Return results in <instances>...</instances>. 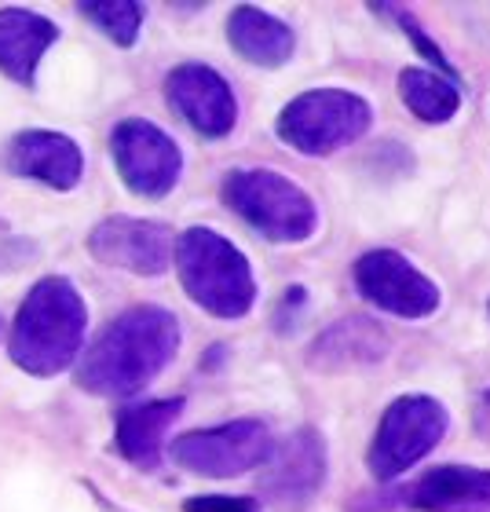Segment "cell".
Segmentation results:
<instances>
[{"label":"cell","mask_w":490,"mask_h":512,"mask_svg":"<svg viewBox=\"0 0 490 512\" xmlns=\"http://www.w3.org/2000/svg\"><path fill=\"white\" fill-rule=\"evenodd\" d=\"M275 450V436L260 417H238L216 428H194L169 443V458L191 476L235 480L245 472L264 469Z\"/></svg>","instance_id":"cell-7"},{"label":"cell","mask_w":490,"mask_h":512,"mask_svg":"<svg viewBox=\"0 0 490 512\" xmlns=\"http://www.w3.org/2000/svg\"><path fill=\"white\" fill-rule=\"evenodd\" d=\"M355 293L377 311L406 322H425L443 308V289L399 249H366L352 264Z\"/></svg>","instance_id":"cell-8"},{"label":"cell","mask_w":490,"mask_h":512,"mask_svg":"<svg viewBox=\"0 0 490 512\" xmlns=\"http://www.w3.org/2000/svg\"><path fill=\"white\" fill-rule=\"evenodd\" d=\"M450 432L447 406L436 395L406 392L395 395L384 406L381 421L373 428L370 450H366V469L377 483L392 487L403 472H410L417 461H425Z\"/></svg>","instance_id":"cell-6"},{"label":"cell","mask_w":490,"mask_h":512,"mask_svg":"<svg viewBox=\"0 0 490 512\" xmlns=\"http://www.w3.org/2000/svg\"><path fill=\"white\" fill-rule=\"evenodd\" d=\"M59 41V26L26 8H0V74L19 85L37 81L44 52Z\"/></svg>","instance_id":"cell-18"},{"label":"cell","mask_w":490,"mask_h":512,"mask_svg":"<svg viewBox=\"0 0 490 512\" xmlns=\"http://www.w3.org/2000/svg\"><path fill=\"white\" fill-rule=\"evenodd\" d=\"M392 498L406 512H490V469L436 465L410 483H392Z\"/></svg>","instance_id":"cell-14"},{"label":"cell","mask_w":490,"mask_h":512,"mask_svg":"<svg viewBox=\"0 0 490 512\" xmlns=\"http://www.w3.org/2000/svg\"><path fill=\"white\" fill-rule=\"evenodd\" d=\"M183 341L180 319L169 308L139 304L107 322L96 344L77 359V388L103 399H128L158 381Z\"/></svg>","instance_id":"cell-1"},{"label":"cell","mask_w":490,"mask_h":512,"mask_svg":"<svg viewBox=\"0 0 490 512\" xmlns=\"http://www.w3.org/2000/svg\"><path fill=\"white\" fill-rule=\"evenodd\" d=\"M183 399H150L121 410L118 425H114V447L125 461L136 469H158L161 454H165V436L183 414Z\"/></svg>","instance_id":"cell-17"},{"label":"cell","mask_w":490,"mask_h":512,"mask_svg":"<svg viewBox=\"0 0 490 512\" xmlns=\"http://www.w3.org/2000/svg\"><path fill=\"white\" fill-rule=\"evenodd\" d=\"M220 198L242 224L275 246H300L322 224L319 202L278 169H231L220 183Z\"/></svg>","instance_id":"cell-4"},{"label":"cell","mask_w":490,"mask_h":512,"mask_svg":"<svg viewBox=\"0 0 490 512\" xmlns=\"http://www.w3.org/2000/svg\"><path fill=\"white\" fill-rule=\"evenodd\" d=\"M172 249H176V231L169 224L136 220V216H110L88 235V253L96 256L99 264L139 278L165 275L172 264Z\"/></svg>","instance_id":"cell-12"},{"label":"cell","mask_w":490,"mask_h":512,"mask_svg":"<svg viewBox=\"0 0 490 512\" xmlns=\"http://www.w3.org/2000/svg\"><path fill=\"white\" fill-rule=\"evenodd\" d=\"M8 169L52 191H74L85 176V154L74 139L48 128H26L8 143Z\"/></svg>","instance_id":"cell-15"},{"label":"cell","mask_w":490,"mask_h":512,"mask_svg":"<svg viewBox=\"0 0 490 512\" xmlns=\"http://www.w3.org/2000/svg\"><path fill=\"white\" fill-rule=\"evenodd\" d=\"M373 128V103L352 88H308L278 110V139L304 158H330Z\"/></svg>","instance_id":"cell-5"},{"label":"cell","mask_w":490,"mask_h":512,"mask_svg":"<svg viewBox=\"0 0 490 512\" xmlns=\"http://www.w3.org/2000/svg\"><path fill=\"white\" fill-rule=\"evenodd\" d=\"M308 297H311V293L304 286H289L286 293H282V300H278V311H275L278 333H293L297 319L304 315V308H308Z\"/></svg>","instance_id":"cell-24"},{"label":"cell","mask_w":490,"mask_h":512,"mask_svg":"<svg viewBox=\"0 0 490 512\" xmlns=\"http://www.w3.org/2000/svg\"><path fill=\"white\" fill-rule=\"evenodd\" d=\"M366 8H370L373 15L388 19L392 26H399V33H403L406 41H410V48L421 55V66H425V70H432V74L447 77V81L461 85V70L454 66V59H450V55L439 48L436 37H432V33L421 26V19H417V15L406 8V4H366Z\"/></svg>","instance_id":"cell-20"},{"label":"cell","mask_w":490,"mask_h":512,"mask_svg":"<svg viewBox=\"0 0 490 512\" xmlns=\"http://www.w3.org/2000/svg\"><path fill=\"white\" fill-rule=\"evenodd\" d=\"M227 44L245 63L260 70H278L297 55V30L256 4H238L227 15Z\"/></svg>","instance_id":"cell-16"},{"label":"cell","mask_w":490,"mask_h":512,"mask_svg":"<svg viewBox=\"0 0 490 512\" xmlns=\"http://www.w3.org/2000/svg\"><path fill=\"white\" fill-rule=\"evenodd\" d=\"M183 512H260V502L238 494H198L183 502Z\"/></svg>","instance_id":"cell-23"},{"label":"cell","mask_w":490,"mask_h":512,"mask_svg":"<svg viewBox=\"0 0 490 512\" xmlns=\"http://www.w3.org/2000/svg\"><path fill=\"white\" fill-rule=\"evenodd\" d=\"M88 304L70 278L48 275L26 293L8 330V355L22 374L55 377L81 359Z\"/></svg>","instance_id":"cell-2"},{"label":"cell","mask_w":490,"mask_h":512,"mask_svg":"<svg viewBox=\"0 0 490 512\" xmlns=\"http://www.w3.org/2000/svg\"><path fill=\"white\" fill-rule=\"evenodd\" d=\"M183 293L213 319H245L253 311L256 286L249 256L213 227H187L172 249Z\"/></svg>","instance_id":"cell-3"},{"label":"cell","mask_w":490,"mask_h":512,"mask_svg":"<svg viewBox=\"0 0 490 512\" xmlns=\"http://www.w3.org/2000/svg\"><path fill=\"white\" fill-rule=\"evenodd\" d=\"M392 355V333L370 315H344V319L322 326L319 337L308 344L304 363L315 374L341 377L377 370Z\"/></svg>","instance_id":"cell-13"},{"label":"cell","mask_w":490,"mask_h":512,"mask_svg":"<svg viewBox=\"0 0 490 512\" xmlns=\"http://www.w3.org/2000/svg\"><path fill=\"white\" fill-rule=\"evenodd\" d=\"M395 88H399L403 107L410 110L417 121H425V125H447V121L458 118L461 85L432 74L425 66H403L399 77H395Z\"/></svg>","instance_id":"cell-19"},{"label":"cell","mask_w":490,"mask_h":512,"mask_svg":"<svg viewBox=\"0 0 490 512\" xmlns=\"http://www.w3.org/2000/svg\"><path fill=\"white\" fill-rule=\"evenodd\" d=\"M0 337H4V315H0Z\"/></svg>","instance_id":"cell-26"},{"label":"cell","mask_w":490,"mask_h":512,"mask_svg":"<svg viewBox=\"0 0 490 512\" xmlns=\"http://www.w3.org/2000/svg\"><path fill=\"white\" fill-rule=\"evenodd\" d=\"M487 315H490V304H487Z\"/></svg>","instance_id":"cell-27"},{"label":"cell","mask_w":490,"mask_h":512,"mask_svg":"<svg viewBox=\"0 0 490 512\" xmlns=\"http://www.w3.org/2000/svg\"><path fill=\"white\" fill-rule=\"evenodd\" d=\"M77 8H81V15L88 22H96L118 48H132L139 41L143 19H147V8L139 0H81Z\"/></svg>","instance_id":"cell-21"},{"label":"cell","mask_w":490,"mask_h":512,"mask_svg":"<svg viewBox=\"0 0 490 512\" xmlns=\"http://www.w3.org/2000/svg\"><path fill=\"white\" fill-rule=\"evenodd\" d=\"M165 103L180 121L205 139H224L238 125V96L220 70L205 63H180L165 74Z\"/></svg>","instance_id":"cell-11"},{"label":"cell","mask_w":490,"mask_h":512,"mask_svg":"<svg viewBox=\"0 0 490 512\" xmlns=\"http://www.w3.org/2000/svg\"><path fill=\"white\" fill-rule=\"evenodd\" d=\"M110 158L118 165V176L136 198L158 202L176 191L183 176L180 143L147 118H125L110 132Z\"/></svg>","instance_id":"cell-9"},{"label":"cell","mask_w":490,"mask_h":512,"mask_svg":"<svg viewBox=\"0 0 490 512\" xmlns=\"http://www.w3.org/2000/svg\"><path fill=\"white\" fill-rule=\"evenodd\" d=\"M472 432H476L483 443H490V384L480 388V395L472 399Z\"/></svg>","instance_id":"cell-25"},{"label":"cell","mask_w":490,"mask_h":512,"mask_svg":"<svg viewBox=\"0 0 490 512\" xmlns=\"http://www.w3.org/2000/svg\"><path fill=\"white\" fill-rule=\"evenodd\" d=\"M330 476V447L319 428H297L282 443H275L260 476V494L282 509H304L319 498Z\"/></svg>","instance_id":"cell-10"},{"label":"cell","mask_w":490,"mask_h":512,"mask_svg":"<svg viewBox=\"0 0 490 512\" xmlns=\"http://www.w3.org/2000/svg\"><path fill=\"white\" fill-rule=\"evenodd\" d=\"M41 256V249H37V242L26 235H15L11 231L8 220H0V271H22V267H30L33 260Z\"/></svg>","instance_id":"cell-22"}]
</instances>
